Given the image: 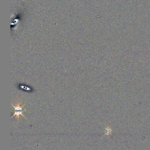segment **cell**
Returning a JSON list of instances; mask_svg holds the SVG:
<instances>
[{"label":"cell","instance_id":"cell-1","mask_svg":"<svg viewBox=\"0 0 150 150\" xmlns=\"http://www.w3.org/2000/svg\"><path fill=\"white\" fill-rule=\"evenodd\" d=\"M11 105L13 106V108H14V114L12 115V117H11V119L13 118L14 116H16V118L18 120L20 115H22L24 118L26 119L23 114V112H26V109H25V110H23V108L25 106V105H23V106H21V104H20V103H18V102L17 103L16 105H14L12 104H11Z\"/></svg>","mask_w":150,"mask_h":150}]
</instances>
